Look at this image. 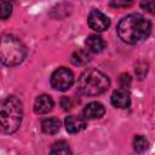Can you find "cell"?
I'll return each mask as SVG.
<instances>
[{"instance_id":"52a82bcc","label":"cell","mask_w":155,"mask_h":155,"mask_svg":"<svg viewBox=\"0 0 155 155\" xmlns=\"http://www.w3.org/2000/svg\"><path fill=\"white\" fill-rule=\"evenodd\" d=\"M110 102L114 107L116 108H121V109H125V108H128L130 104H131V96H130V92L126 90V88H116L111 97H110Z\"/></svg>"},{"instance_id":"30bf717a","label":"cell","mask_w":155,"mask_h":155,"mask_svg":"<svg viewBox=\"0 0 155 155\" xmlns=\"http://www.w3.org/2000/svg\"><path fill=\"white\" fill-rule=\"evenodd\" d=\"M64 125H65V130L69 133H78V132L82 131L86 127V121L81 116L69 115V116L65 117Z\"/></svg>"},{"instance_id":"7a4b0ae2","label":"cell","mask_w":155,"mask_h":155,"mask_svg":"<svg viewBox=\"0 0 155 155\" xmlns=\"http://www.w3.org/2000/svg\"><path fill=\"white\" fill-rule=\"evenodd\" d=\"M22 117H23L22 102L15 96H8L7 98H5L0 108V120H1L2 132L4 133L16 132L21 126Z\"/></svg>"},{"instance_id":"ac0fdd59","label":"cell","mask_w":155,"mask_h":155,"mask_svg":"<svg viewBox=\"0 0 155 155\" xmlns=\"http://www.w3.org/2000/svg\"><path fill=\"white\" fill-rule=\"evenodd\" d=\"M140 7L144 8V10H147L149 13L155 15V1H151V0L142 1V2H140Z\"/></svg>"},{"instance_id":"ba28073f","label":"cell","mask_w":155,"mask_h":155,"mask_svg":"<svg viewBox=\"0 0 155 155\" xmlns=\"http://www.w3.org/2000/svg\"><path fill=\"white\" fill-rule=\"evenodd\" d=\"M105 113V109L102 103L99 102H91L86 104L82 109V117L86 120H93V119H101Z\"/></svg>"},{"instance_id":"277c9868","label":"cell","mask_w":155,"mask_h":155,"mask_svg":"<svg viewBox=\"0 0 155 155\" xmlns=\"http://www.w3.org/2000/svg\"><path fill=\"white\" fill-rule=\"evenodd\" d=\"M27 56L25 45L16 36L5 34L0 41V59L4 65L13 67L24 61Z\"/></svg>"},{"instance_id":"44dd1931","label":"cell","mask_w":155,"mask_h":155,"mask_svg":"<svg viewBox=\"0 0 155 155\" xmlns=\"http://www.w3.org/2000/svg\"><path fill=\"white\" fill-rule=\"evenodd\" d=\"M62 107H63L64 109H70V108L73 107L70 97H63V98H62Z\"/></svg>"},{"instance_id":"d6986e66","label":"cell","mask_w":155,"mask_h":155,"mask_svg":"<svg viewBox=\"0 0 155 155\" xmlns=\"http://www.w3.org/2000/svg\"><path fill=\"white\" fill-rule=\"evenodd\" d=\"M119 81H120L121 87H122V88H126V87H128V85L131 84V78H130L128 74H122V75L120 76V79H119Z\"/></svg>"},{"instance_id":"9c48e42d","label":"cell","mask_w":155,"mask_h":155,"mask_svg":"<svg viewBox=\"0 0 155 155\" xmlns=\"http://www.w3.org/2000/svg\"><path fill=\"white\" fill-rule=\"evenodd\" d=\"M54 102L48 94H40L36 97L34 102V111L36 114H46L52 110Z\"/></svg>"},{"instance_id":"3957f363","label":"cell","mask_w":155,"mask_h":155,"mask_svg":"<svg viewBox=\"0 0 155 155\" xmlns=\"http://www.w3.org/2000/svg\"><path fill=\"white\" fill-rule=\"evenodd\" d=\"M110 86L109 78L101 70L86 69L78 79V90L86 96H97L105 92Z\"/></svg>"},{"instance_id":"5b68a950","label":"cell","mask_w":155,"mask_h":155,"mask_svg":"<svg viewBox=\"0 0 155 155\" xmlns=\"http://www.w3.org/2000/svg\"><path fill=\"white\" fill-rule=\"evenodd\" d=\"M51 86L57 91H67L74 84V74L70 69L61 67L51 75Z\"/></svg>"},{"instance_id":"8fae6325","label":"cell","mask_w":155,"mask_h":155,"mask_svg":"<svg viewBox=\"0 0 155 155\" xmlns=\"http://www.w3.org/2000/svg\"><path fill=\"white\" fill-rule=\"evenodd\" d=\"M85 44H86L87 50H88L90 52H93V53H99V52H102V51L104 50L105 45H107L105 41H104V39H103L102 36H99V35H96V34H92V35L87 36Z\"/></svg>"},{"instance_id":"5bb4252c","label":"cell","mask_w":155,"mask_h":155,"mask_svg":"<svg viewBox=\"0 0 155 155\" xmlns=\"http://www.w3.org/2000/svg\"><path fill=\"white\" fill-rule=\"evenodd\" d=\"M70 61L74 65H84L87 62H90V54L85 50H78L71 54Z\"/></svg>"},{"instance_id":"8992f818","label":"cell","mask_w":155,"mask_h":155,"mask_svg":"<svg viewBox=\"0 0 155 155\" xmlns=\"http://www.w3.org/2000/svg\"><path fill=\"white\" fill-rule=\"evenodd\" d=\"M87 23L91 29L94 31H104L109 28L110 25V19L99 10H92L88 13L87 17Z\"/></svg>"},{"instance_id":"e0dca14e","label":"cell","mask_w":155,"mask_h":155,"mask_svg":"<svg viewBox=\"0 0 155 155\" xmlns=\"http://www.w3.org/2000/svg\"><path fill=\"white\" fill-rule=\"evenodd\" d=\"M147 71H148V65L145 64V63H143V62H140V63H138L137 64V68H136V74H137V76H138V79H143L145 75H147Z\"/></svg>"},{"instance_id":"2e32d148","label":"cell","mask_w":155,"mask_h":155,"mask_svg":"<svg viewBox=\"0 0 155 155\" xmlns=\"http://www.w3.org/2000/svg\"><path fill=\"white\" fill-rule=\"evenodd\" d=\"M12 12V4L10 1H0V17L1 19H7Z\"/></svg>"},{"instance_id":"7c38bea8","label":"cell","mask_w":155,"mask_h":155,"mask_svg":"<svg viewBox=\"0 0 155 155\" xmlns=\"http://www.w3.org/2000/svg\"><path fill=\"white\" fill-rule=\"evenodd\" d=\"M61 128V121L58 117H47L41 122V130L46 134H54Z\"/></svg>"},{"instance_id":"4fadbf2b","label":"cell","mask_w":155,"mask_h":155,"mask_svg":"<svg viewBox=\"0 0 155 155\" xmlns=\"http://www.w3.org/2000/svg\"><path fill=\"white\" fill-rule=\"evenodd\" d=\"M50 155H71V150L65 142L61 140L51 145Z\"/></svg>"},{"instance_id":"9a60e30c","label":"cell","mask_w":155,"mask_h":155,"mask_svg":"<svg viewBox=\"0 0 155 155\" xmlns=\"http://www.w3.org/2000/svg\"><path fill=\"white\" fill-rule=\"evenodd\" d=\"M148 148H149V143L143 136H136L133 138V149L137 153H139V154L144 153Z\"/></svg>"},{"instance_id":"6da1fadb","label":"cell","mask_w":155,"mask_h":155,"mask_svg":"<svg viewBox=\"0 0 155 155\" xmlns=\"http://www.w3.org/2000/svg\"><path fill=\"white\" fill-rule=\"evenodd\" d=\"M119 38L126 44H137L150 35L151 23L140 13H130L117 23Z\"/></svg>"},{"instance_id":"ffe728a7","label":"cell","mask_w":155,"mask_h":155,"mask_svg":"<svg viewBox=\"0 0 155 155\" xmlns=\"http://www.w3.org/2000/svg\"><path fill=\"white\" fill-rule=\"evenodd\" d=\"M133 2L132 1H111L109 5L113 7H126V6H131Z\"/></svg>"}]
</instances>
